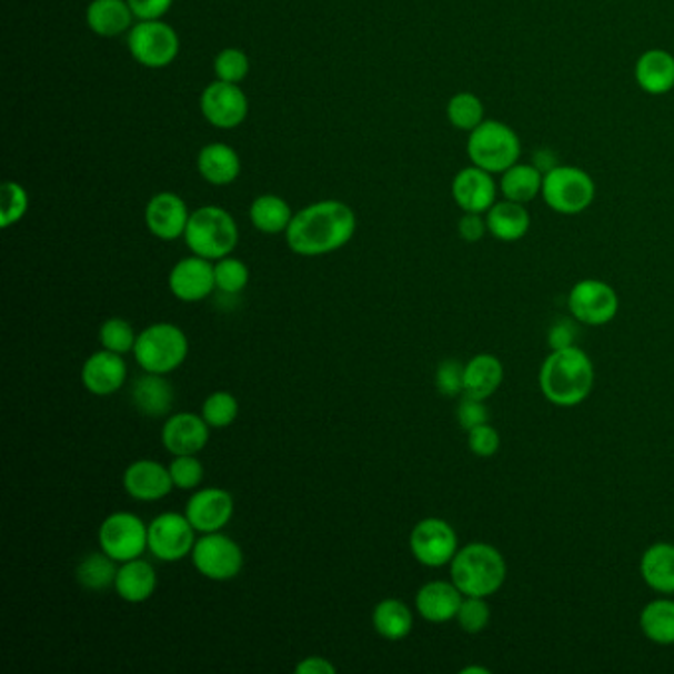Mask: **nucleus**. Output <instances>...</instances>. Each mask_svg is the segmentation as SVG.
Returning <instances> with one entry per match:
<instances>
[{"label":"nucleus","mask_w":674,"mask_h":674,"mask_svg":"<svg viewBox=\"0 0 674 674\" xmlns=\"http://www.w3.org/2000/svg\"><path fill=\"white\" fill-rule=\"evenodd\" d=\"M118 570V562L100 550V552H91L81 560L76 567V577L78 584L90 592H105L115 585Z\"/></svg>","instance_id":"f704fd0d"},{"label":"nucleus","mask_w":674,"mask_h":674,"mask_svg":"<svg viewBox=\"0 0 674 674\" xmlns=\"http://www.w3.org/2000/svg\"><path fill=\"white\" fill-rule=\"evenodd\" d=\"M451 582L463 595L489 597L503 587L506 562L503 554L486 542H471L457 550L450 564Z\"/></svg>","instance_id":"7ed1b4c3"},{"label":"nucleus","mask_w":674,"mask_h":674,"mask_svg":"<svg viewBox=\"0 0 674 674\" xmlns=\"http://www.w3.org/2000/svg\"><path fill=\"white\" fill-rule=\"evenodd\" d=\"M189 207L174 192H159L144 208V224L149 232L162 242H174L184 238L190 220Z\"/></svg>","instance_id":"f3484780"},{"label":"nucleus","mask_w":674,"mask_h":674,"mask_svg":"<svg viewBox=\"0 0 674 674\" xmlns=\"http://www.w3.org/2000/svg\"><path fill=\"white\" fill-rule=\"evenodd\" d=\"M250 58L240 50V48H225L214 58V73L217 80L230 81V83H240L248 78L250 73Z\"/></svg>","instance_id":"37998d69"},{"label":"nucleus","mask_w":674,"mask_h":674,"mask_svg":"<svg viewBox=\"0 0 674 674\" xmlns=\"http://www.w3.org/2000/svg\"><path fill=\"white\" fill-rule=\"evenodd\" d=\"M129 54L149 70H161L171 66L180 52L177 30L159 20H139L127 32Z\"/></svg>","instance_id":"6e6552de"},{"label":"nucleus","mask_w":674,"mask_h":674,"mask_svg":"<svg viewBox=\"0 0 674 674\" xmlns=\"http://www.w3.org/2000/svg\"><path fill=\"white\" fill-rule=\"evenodd\" d=\"M635 81L648 95H665L674 90V56L666 50H647L635 63Z\"/></svg>","instance_id":"a878e982"},{"label":"nucleus","mask_w":674,"mask_h":674,"mask_svg":"<svg viewBox=\"0 0 674 674\" xmlns=\"http://www.w3.org/2000/svg\"><path fill=\"white\" fill-rule=\"evenodd\" d=\"M123 489L133 501L157 503L171 495L174 483L169 467L153 459H139L125 469Z\"/></svg>","instance_id":"6ab92c4d"},{"label":"nucleus","mask_w":674,"mask_h":674,"mask_svg":"<svg viewBox=\"0 0 674 674\" xmlns=\"http://www.w3.org/2000/svg\"><path fill=\"white\" fill-rule=\"evenodd\" d=\"M135 14L127 0H91L85 22L101 38L121 37L133 28Z\"/></svg>","instance_id":"393cba45"},{"label":"nucleus","mask_w":674,"mask_h":674,"mask_svg":"<svg viewBox=\"0 0 674 674\" xmlns=\"http://www.w3.org/2000/svg\"><path fill=\"white\" fill-rule=\"evenodd\" d=\"M643 635L656 645H674V600L661 597L645 605L638 620Z\"/></svg>","instance_id":"72a5a7b5"},{"label":"nucleus","mask_w":674,"mask_h":674,"mask_svg":"<svg viewBox=\"0 0 674 674\" xmlns=\"http://www.w3.org/2000/svg\"><path fill=\"white\" fill-rule=\"evenodd\" d=\"M184 242L194 255L218 261L232 255L240 242V230L234 217L224 208H197L190 214Z\"/></svg>","instance_id":"20e7f679"},{"label":"nucleus","mask_w":674,"mask_h":674,"mask_svg":"<svg viewBox=\"0 0 674 674\" xmlns=\"http://www.w3.org/2000/svg\"><path fill=\"white\" fill-rule=\"evenodd\" d=\"M503 362L495 354H476L465 364V396L486 400L503 384Z\"/></svg>","instance_id":"c85d7f7f"},{"label":"nucleus","mask_w":674,"mask_h":674,"mask_svg":"<svg viewBox=\"0 0 674 674\" xmlns=\"http://www.w3.org/2000/svg\"><path fill=\"white\" fill-rule=\"evenodd\" d=\"M435 388L441 396L457 398L465 390V366L459 360H443L435 370Z\"/></svg>","instance_id":"c03bdc74"},{"label":"nucleus","mask_w":674,"mask_h":674,"mask_svg":"<svg viewBox=\"0 0 674 674\" xmlns=\"http://www.w3.org/2000/svg\"><path fill=\"white\" fill-rule=\"evenodd\" d=\"M540 197L552 212L577 217L594 204L595 182L584 169L560 164L544 172Z\"/></svg>","instance_id":"0eeeda50"},{"label":"nucleus","mask_w":674,"mask_h":674,"mask_svg":"<svg viewBox=\"0 0 674 674\" xmlns=\"http://www.w3.org/2000/svg\"><path fill=\"white\" fill-rule=\"evenodd\" d=\"M157 585L159 575L153 564H149L143 557H135L119 566L113 590L123 602L144 603L153 597Z\"/></svg>","instance_id":"b1692460"},{"label":"nucleus","mask_w":674,"mask_h":674,"mask_svg":"<svg viewBox=\"0 0 674 674\" xmlns=\"http://www.w3.org/2000/svg\"><path fill=\"white\" fill-rule=\"evenodd\" d=\"M410 550L422 566H447L457 554V534L450 522L430 516L415 524L414 531L410 534Z\"/></svg>","instance_id":"ddd939ff"},{"label":"nucleus","mask_w":674,"mask_h":674,"mask_svg":"<svg viewBox=\"0 0 674 674\" xmlns=\"http://www.w3.org/2000/svg\"><path fill=\"white\" fill-rule=\"evenodd\" d=\"M495 174L479 169L471 164L467 169H461L451 182V197L455 200L463 212L473 214H486L496 202Z\"/></svg>","instance_id":"412c9836"},{"label":"nucleus","mask_w":674,"mask_h":674,"mask_svg":"<svg viewBox=\"0 0 674 674\" xmlns=\"http://www.w3.org/2000/svg\"><path fill=\"white\" fill-rule=\"evenodd\" d=\"M542 182H544V172L540 171L539 167L516 162L501 174L499 190L503 199L529 204L542 194Z\"/></svg>","instance_id":"2f4dec72"},{"label":"nucleus","mask_w":674,"mask_h":674,"mask_svg":"<svg viewBox=\"0 0 674 674\" xmlns=\"http://www.w3.org/2000/svg\"><path fill=\"white\" fill-rule=\"evenodd\" d=\"M485 218L489 234L501 242H519L531 230V214L526 204L513 200H496Z\"/></svg>","instance_id":"cd10ccee"},{"label":"nucleus","mask_w":674,"mask_h":674,"mask_svg":"<svg viewBox=\"0 0 674 674\" xmlns=\"http://www.w3.org/2000/svg\"><path fill=\"white\" fill-rule=\"evenodd\" d=\"M457 422L465 432H471L473 427H479L483 423H489V410H486L485 400L465 396L457 405Z\"/></svg>","instance_id":"49530a36"},{"label":"nucleus","mask_w":674,"mask_h":674,"mask_svg":"<svg viewBox=\"0 0 674 674\" xmlns=\"http://www.w3.org/2000/svg\"><path fill=\"white\" fill-rule=\"evenodd\" d=\"M100 550L118 564L143 556L149 550V524L135 513H111L101 522L98 532Z\"/></svg>","instance_id":"9d476101"},{"label":"nucleus","mask_w":674,"mask_h":674,"mask_svg":"<svg viewBox=\"0 0 674 674\" xmlns=\"http://www.w3.org/2000/svg\"><path fill=\"white\" fill-rule=\"evenodd\" d=\"M250 111L240 83L217 80L204 88L200 95V113L208 123L218 129H235L242 125Z\"/></svg>","instance_id":"4468645a"},{"label":"nucleus","mask_w":674,"mask_h":674,"mask_svg":"<svg viewBox=\"0 0 674 674\" xmlns=\"http://www.w3.org/2000/svg\"><path fill=\"white\" fill-rule=\"evenodd\" d=\"M489 674L491 673V671H489V668H485V666H467V668H463V671H461V674Z\"/></svg>","instance_id":"603ef678"},{"label":"nucleus","mask_w":674,"mask_h":674,"mask_svg":"<svg viewBox=\"0 0 674 674\" xmlns=\"http://www.w3.org/2000/svg\"><path fill=\"white\" fill-rule=\"evenodd\" d=\"M190 560L197 572L210 582L234 580L242 572L245 562L240 544L222 532L200 534Z\"/></svg>","instance_id":"1a4fd4ad"},{"label":"nucleus","mask_w":674,"mask_h":674,"mask_svg":"<svg viewBox=\"0 0 674 674\" xmlns=\"http://www.w3.org/2000/svg\"><path fill=\"white\" fill-rule=\"evenodd\" d=\"M465 595L453 582H427L415 594V612L430 623H447L457 617L459 607Z\"/></svg>","instance_id":"4be33fe9"},{"label":"nucleus","mask_w":674,"mask_h":674,"mask_svg":"<svg viewBox=\"0 0 674 674\" xmlns=\"http://www.w3.org/2000/svg\"><path fill=\"white\" fill-rule=\"evenodd\" d=\"M455 620H457L459 627L469 635H476V633L485 631L491 623V607L486 603V597L465 595Z\"/></svg>","instance_id":"a19ab883"},{"label":"nucleus","mask_w":674,"mask_h":674,"mask_svg":"<svg viewBox=\"0 0 674 674\" xmlns=\"http://www.w3.org/2000/svg\"><path fill=\"white\" fill-rule=\"evenodd\" d=\"M194 526L187 514L162 513L149 524V552L154 560L174 564L192 554L197 544Z\"/></svg>","instance_id":"9b49d317"},{"label":"nucleus","mask_w":674,"mask_h":674,"mask_svg":"<svg viewBox=\"0 0 674 674\" xmlns=\"http://www.w3.org/2000/svg\"><path fill=\"white\" fill-rule=\"evenodd\" d=\"M169 289L182 303H200L210 298L217 289L214 261L200 255H190L180 260L169 273Z\"/></svg>","instance_id":"2eb2a0df"},{"label":"nucleus","mask_w":674,"mask_h":674,"mask_svg":"<svg viewBox=\"0 0 674 674\" xmlns=\"http://www.w3.org/2000/svg\"><path fill=\"white\" fill-rule=\"evenodd\" d=\"M137 20H159L172 9L174 0H127Z\"/></svg>","instance_id":"8fccbe9b"},{"label":"nucleus","mask_w":674,"mask_h":674,"mask_svg":"<svg viewBox=\"0 0 674 674\" xmlns=\"http://www.w3.org/2000/svg\"><path fill=\"white\" fill-rule=\"evenodd\" d=\"M372 627L386 641H402L414 630V613L402 600H382L372 612Z\"/></svg>","instance_id":"7c9ffc66"},{"label":"nucleus","mask_w":674,"mask_h":674,"mask_svg":"<svg viewBox=\"0 0 674 674\" xmlns=\"http://www.w3.org/2000/svg\"><path fill=\"white\" fill-rule=\"evenodd\" d=\"M447 121L451 125L471 133L475 127L485 121V105L471 91H459L447 103Z\"/></svg>","instance_id":"c9c22d12"},{"label":"nucleus","mask_w":674,"mask_h":674,"mask_svg":"<svg viewBox=\"0 0 674 674\" xmlns=\"http://www.w3.org/2000/svg\"><path fill=\"white\" fill-rule=\"evenodd\" d=\"M539 384L550 404L560 408L584 404L594 390V362L577 346L552 351L542 362Z\"/></svg>","instance_id":"f03ea898"},{"label":"nucleus","mask_w":674,"mask_h":674,"mask_svg":"<svg viewBox=\"0 0 674 674\" xmlns=\"http://www.w3.org/2000/svg\"><path fill=\"white\" fill-rule=\"evenodd\" d=\"M131 400L139 414L164 418L174 404V388L167 376L144 372L131 386Z\"/></svg>","instance_id":"5701e85b"},{"label":"nucleus","mask_w":674,"mask_h":674,"mask_svg":"<svg viewBox=\"0 0 674 674\" xmlns=\"http://www.w3.org/2000/svg\"><path fill=\"white\" fill-rule=\"evenodd\" d=\"M174 489L197 491L204 481V465L197 455H174L169 465Z\"/></svg>","instance_id":"79ce46f5"},{"label":"nucleus","mask_w":674,"mask_h":674,"mask_svg":"<svg viewBox=\"0 0 674 674\" xmlns=\"http://www.w3.org/2000/svg\"><path fill=\"white\" fill-rule=\"evenodd\" d=\"M577 339V321L572 319H557L556 323H552L549 331V344L552 351L560 349H570L575 346Z\"/></svg>","instance_id":"de8ad7c7"},{"label":"nucleus","mask_w":674,"mask_h":674,"mask_svg":"<svg viewBox=\"0 0 674 674\" xmlns=\"http://www.w3.org/2000/svg\"><path fill=\"white\" fill-rule=\"evenodd\" d=\"M234 496L224 489L207 486L190 496L184 514L199 534L222 532L234 516Z\"/></svg>","instance_id":"dca6fc26"},{"label":"nucleus","mask_w":674,"mask_h":674,"mask_svg":"<svg viewBox=\"0 0 674 674\" xmlns=\"http://www.w3.org/2000/svg\"><path fill=\"white\" fill-rule=\"evenodd\" d=\"M567 309L577 323L603 326L612 323L617 315L620 298L610 283L600 279H584L570 291Z\"/></svg>","instance_id":"f8f14e48"},{"label":"nucleus","mask_w":674,"mask_h":674,"mask_svg":"<svg viewBox=\"0 0 674 674\" xmlns=\"http://www.w3.org/2000/svg\"><path fill=\"white\" fill-rule=\"evenodd\" d=\"M210 425L199 414L179 412L162 423L161 441L164 450L174 455H199L210 441Z\"/></svg>","instance_id":"aec40b11"},{"label":"nucleus","mask_w":674,"mask_h":674,"mask_svg":"<svg viewBox=\"0 0 674 674\" xmlns=\"http://www.w3.org/2000/svg\"><path fill=\"white\" fill-rule=\"evenodd\" d=\"M187 333L174 323H154L137 334L133 356L139 369L151 374H171L189 359Z\"/></svg>","instance_id":"39448f33"},{"label":"nucleus","mask_w":674,"mask_h":674,"mask_svg":"<svg viewBox=\"0 0 674 674\" xmlns=\"http://www.w3.org/2000/svg\"><path fill=\"white\" fill-rule=\"evenodd\" d=\"M197 167H199L200 177L214 187L232 184L242 172L240 154L225 143H210L202 147L199 159H197Z\"/></svg>","instance_id":"bb28decb"},{"label":"nucleus","mask_w":674,"mask_h":674,"mask_svg":"<svg viewBox=\"0 0 674 674\" xmlns=\"http://www.w3.org/2000/svg\"><path fill=\"white\" fill-rule=\"evenodd\" d=\"M356 232V217L341 200H321L298 214L285 232L289 250L301 258H319L339 252Z\"/></svg>","instance_id":"f257e3e1"},{"label":"nucleus","mask_w":674,"mask_h":674,"mask_svg":"<svg viewBox=\"0 0 674 674\" xmlns=\"http://www.w3.org/2000/svg\"><path fill=\"white\" fill-rule=\"evenodd\" d=\"M127 374L129 369L123 354L101 349L85 359L80 376L81 384L90 394L108 398L118 394L125 386Z\"/></svg>","instance_id":"a211bd4d"},{"label":"nucleus","mask_w":674,"mask_h":674,"mask_svg":"<svg viewBox=\"0 0 674 674\" xmlns=\"http://www.w3.org/2000/svg\"><path fill=\"white\" fill-rule=\"evenodd\" d=\"M137 334L133 326L121 316H111L100 326V344L105 351L118 352L125 356L135 349Z\"/></svg>","instance_id":"ea45409f"},{"label":"nucleus","mask_w":674,"mask_h":674,"mask_svg":"<svg viewBox=\"0 0 674 674\" xmlns=\"http://www.w3.org/2000/svg\"><path fill=\"white\" fill-rule=\"evenodd\" d=\"M28 207H30V197L22 184L14 180L2 184V189H0V225L2 228L19 224L20 220L27 217Z\"/></svg>","instance_id":"58836bf2"},{"label":"nucleus","mask_w":674,"mask_h":674,"mask_svg":"<svg viewBox=\"0 0 674 674\" xmlns=\"http://www.w3.org/2000/svg\"><path fill=\"white\" fill-rule=\"evenodd\" d=\"M214 275L217 289L224 295H240L250 283V268L232 255L214 261Z\"/></svg>","instance_id":"4c0bfd02"},{"label":"nucleus","mask_w":674,"mask_h":674,"mask_svg":"<svg viewBox=\"0 0 674 674\" xmlns=\"http://www.w3.org/2000/svg\"><path fill=\"white\" fill-rule=\"evenodd\" d=\"M641 575L656 594H674V544L656 542L641 557Z\"/></svg>","instance_id":"c756f323"},{"label":"nucleus","mask_w":674,"mask_h":674,"mask_svg":"<svg viewBox=\"0 0 674 674\" xmlns=\"http://www.w3.org/2000/svg\"><path fill=\"white\" fill-rule=\"evenodd\" d=\"M486 232H489V228H486V218H483V214L463 212V218L459 220V235L463 242H481Z\"/></svg>","instance_id":"09e8293b"},{"label":"nucleus","mask_w":674,"mask_h":674,"mask_svg":"<svg viewBox=\"0 0 674 674\" xmlns=\"http://www.w3.org/2000/svg\"><path fill=\"white\" fill-rule=\"evenodd\" d=\"M467 433L469 450L473 451L476 457H493L501 447V435L491 423H483Z\"/></svg>","instance_id":"a18cd8bd"},{"label":"nucleus","mask_w":674,"mask_h":674,"mask_svg":"<svg viewBox=\"0 0 674 674\" xmlns=\"http://www.w3.org/2000/svg\"><path fill=\"white\" fill-rule=\"evenodd\" d=\"M250 220L261 234H285L293 220V212L285 199L278 194H261L250 207Z\"/></svg>","instance_id":"473e14b6"},{"label":"nucleus","mask_w":674,"mask_h":674,"mask_svg":"<svg viewBox=\"0 0 674 674\" xmlns=\"http://www.w3.org/2000/svg\"><path fill=\"white\" fill-rule=\"evenodd\" d=\"M295 673L298 674H334L336 673V666L324 658V656H306L301 663L295 666Z\"/></svg>","instance_id":"3c124183"},{"label":"nucleus","mask_w":674,"mask_h":674,"mask_svg":"<svg viewBox=\"0 0 674 674\" xmlns=\"http://www.w3.org/2000/svg\"><path fill=\"white\" fill-rule=\"evenodd\" d=\"M521 139L513 127L503 121L485 119L469 133V161L491 174H503L511 169L521 159Z\"/></svg>","instance_id":"423d86ee"},{"label":"nucleus","mask_w":674,"mask_h":674,"mask_svg":"<svg viewBox=\"0 0 674 674\" xmlns=\"http://www.w3.org/2000/svg\"><path fill=\"white\" fill-rule=\"evenodd\" d=\"M200 415L207 420L210 427L225 430V427H230L238 420V415H240V402H238V398L234 394L224 392V390H218V392H212L204 400Z\"/></svg>","instance_id":"e433bc0d"}]
</instances>
